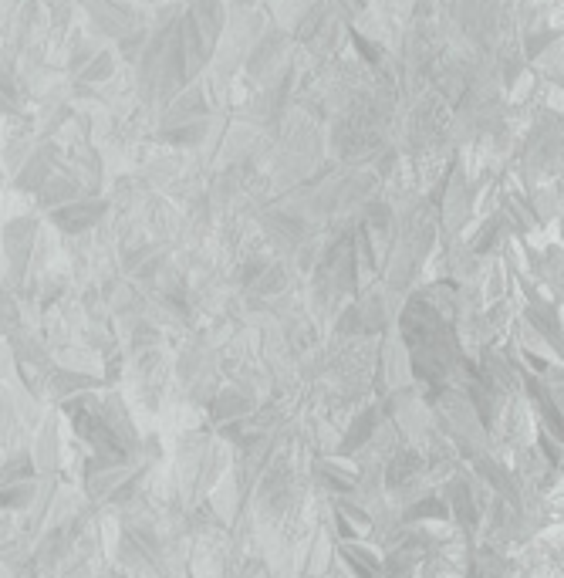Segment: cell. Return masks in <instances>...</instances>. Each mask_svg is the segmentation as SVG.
<instances>
[{
  "label": "cell",
  "mask_w": 564,
  "mask_h": 578,
  "mask_svg": "<svg viewBox=\"0 0 564 578\" xmlns=\"http://www.w3.org/2000/svg\"><path fill=\"white\" fill-rule=\"evenodd\" d=\"M105 203H92V200H75V203H65V207H58L55 213H51V220L68 230V234H78V230L92 227L98 217H102Z\"/></svg>",
  "instance_id": "6da1fadb"
},
{
  "label": "cell",
  "mask_w": 564,
  "mask_h": 578,
  "mask_svg": "<svg viewBox=\"0 0 564 578\" xmlns=\"http://www.w3.org/2000/svg\"><path fill=\"white\" fill-rule=\"evenodd\" d=\"M78 200V186L71 180H48L41 186V203L51 210L65 207V203H75Z\"/></svg>",
  "instance_id": "7a4b0ae2"
},
{
  "label": "cell",
  "mask_w": 564,
  "mask_h": 578,
  "mask_svg": "<svg viewBox=\"0 0 564 578\" xmlns=\"http://www.w3.org/2000/svg\"><path fill=\"white\" fill-rule=\"evenodd\" d=\"M48 180H51V176H48V166H44V159L34 156L31 166H24V173L17 176V186H21V190H38L41 193V186L48 183Z\"/></svg>",
  "instance_id": "3957f363"
},
{
  "label": "cell",
  "mask_w": 564,
  "mask_h": 578,
  "mask_svg": "<svg viewBox=\"0 0 564 578\" xmlns=\"http://www.w3.org/2000/svg\"><path fill=\"white\" fill-rule=\"evenodd\" d=\"M109 71H112V55H109V51H98L92 65L82 68V78H85V82H102Z\"/></svg>",
  "instance_id": "277c9868"
}]
</instances>
